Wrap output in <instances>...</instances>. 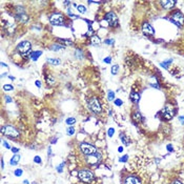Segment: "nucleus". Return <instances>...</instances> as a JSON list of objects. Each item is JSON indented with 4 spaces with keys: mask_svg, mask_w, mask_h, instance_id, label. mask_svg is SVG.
<instances>
[{
    "mask_svg": "<svg viewBox=\"0 0 184 184\" xmlns=\"http://www.w3.org/2000/svg\"><path fill=\"white\" fill-rule=\"evenodd\" d=\"M77 10L79 11L80 13H86V7L84 5H78L77 7Z\"/></svg>",
    "mask_w": 184,
    "mask_h": 184,
    "instance_id": "24",
    "label": "nucleus"
},
{
    "mask_svg": "<svg viewBox=\"0 0 184 184\" xmlns=\"http://www.w3.org/2000/svg\"><path fill=\"white\" fill-rule=\"evenodd\" d=\"M1 133L3 134L4 136L7 137H10V138H13V139H15V138H18V137L20 136L19 132L15 128V127L13 126V125H4V126L1 127Z\"/></svg>",
    "mask_w": 184,
    "mask_h": 184,
    "instance_id": "1",
    "label": "nucleus"
},
{
    "mask_svg": "<svg viewBox=\"0 0 184 184\" xmlns=\"http://www.w3.org/2000/svg\"><path fill=\"white\" fill-rule=\"evenodd\" d=\"M52 48H56V51H58L59 48H64V46H61V45H58V44H55L52 46Z\"/></svg>",
    "mask_w": 184,
    "mask_h": 184,
    "instance_id": "31",
    "label": "nucleus"
},
{
    "mask_svg": "<svg viewBox=\"0 0 184 184\" xmlns=\"http://www.w3.org/2000/svg\"><path fill=\"white\" fill-rule=\"evenodd\" d=\"M104 42L105 44H114V39H106Z\"/></svg>",
    "mask_w": 184,
    "mask_h": 184,
    "instance_id": "30",
    "label": "nucleus"
},
{
    "mask_svg": "<svg viewBox=\"0 0 184 184\" xmlns=\"http://www.w3.org/2000/svg\"><path fill=\"white\" fill-rule=\"evenodd\" d=\"M105 20L107 21L108 26H118V16L114 12H109L105 15Z\"/></svg>",
    "mask_w": 184,
    "mask_h": 184,
    "instance_id": "7",
    "label": "nucleus"
},
{
    "mask_svg": "<svg viewBox=\"0 0 184 184\" xmlns=\"http://www.w3.org/2000/svg\"><path fill=\"white\" fill-rule=\"evenodd\" d=\"M23 184H29V181H28V180H24V181H23Z\"/></svg>",
    "mask_w": 184,
    "mask_h": 184,
    "instance_id": "45",
    "label": "nucleus"
},
{
    "mask_svg": "<svg viewBox=\"0 0 184 184\" xmlns=\"http://www.w3.org/2000/svg\"><path fill=\"white\" fill-rule=\"evenodd\" d=\"M120 138H121V140H122V142H123L124 144H127V142H126V140H127V139H126V138H124L123 135H121Z\"/></svg>",
    "mask_w": 184,
    "mask_h": 184,
    "instance_id": "34",
    "label": "nucleus"
},
{
    "mask_svg": "<svg viewBox=\"0 0 184 184\" xmlns=\"http://www.w3.org/2000/svg\"><path fill=\"white\" fill-rule=\"evenodd\" d=\"M19 160H20V156L19 155H15L13 158L11 159V164L12 165H16L19 163Z\"/></svg>",
    "mask_w": 184,
    "mask_h": 184,
    "instance_id": "18",
    "label": "nucleus"
},
{
    "mask_svg": "<svg viewBox=\"0 0 184 184\" xmlns=\"http://www.w3.org/2000/svg\"><path fill=\"white\" fill-rule=\"evenodd\" d=\"M66 133H67V135H68V136H72V135H74V134H75V126H74V125L67 126Z\"/></svg>",
    "mask_w": 184,
    "mask_h": 184,
    "instance_id": "19",
    "label": "nucleus"
},
{
    "mask_svg": "<svg viewBox=\"0 0 184 184\" xmlns=\"http://www.w3.org/2000/svg\"><path fill=\"white\" fill-rule=\"evenodd\" d=\"M175 113H176L175 108L173 107V106H171V105H166V106L162 109V115H163V117H164L166 120H171V118L175 116Z\"/></svg>",
    "mask_w": 184,
    "mask_h": 184,
    "instance_id": "9",
    "label": "nucleus"
},
{
    "mask_svg": "<svg viewBox=\"0 0 184 184\" xmlns=\"http://www.w3.org/2000/svg\"><path fill=\"white\" fill-rule=\"evenodd\" d=\"M15 18H16L18 21H20V22H26V21L29 20V17H28V15H26V14L16 15V16H15Z\"/></svg>",
    "mask_w": 184,
    "mask_h": 184,
    "instance_id": "13",
    "label": "nucleus"
},
{
    "mask_svg": "<svg viewBox=\"0 0 184 184\" xmlns=\"http://www.w3.org/2000/svg\"><path fill=\"white\" fill-rule=\"evenodd\" d=\"M133 117H134V119L136 121H141L142 120V118H141V114L140 113H135V114L133 115Z\"/></svg>",
    "mask_w": 184,
    "mask_h": 184,
    "instance_id": "22",
    "label": "nucleus"
},
{
    "mask_svg": "<svg viewBox=\"0 0 184 184\" xmlns=\"http://www.w3.org/2000/svg\"><path fill=\"white\" fill-rule=\"evenodd\" d=\"M12 152H13L14 154H15V155H16L17 152H19V149H18V148H16V147H13V148H12Z\"/></svg>",
    "mask_w": 184,
    "mask_h": 184,
    "instance_id": "37",
    "label": "nucleus"
},
{
    "mask_svg": "<svg viewBox=\"0 0 184 184\" xmlns=\"http://www.w3.org/2000/svg\"><path fill=\"white\" fill-rule=\"evenodd\" d=\"M107 97H108V100H109V101H113V100H115V93L109 89V91L107 92Z\"/></svg>",
    "mask_w": 184,
    "mask_h": 184,
    "instance_id": "21",
    "label": "nucleus"
},
{
    "mask_svg": "<svg viewBox=\"0 0 184 184\" xmlns=\"http://www.w3.org/2000/svg\"><path fill=\"white\" fill-rule=\"evenodd\" d=\"M171 20L174 23H176L178 26H182V24L184 22V16L180 12H175V13L171 14Z\"/></svg>",
    "mask_w": 184,
    "mask_h": 184,
    "instance_id": "8",
    "label": "nucleus"
},
{
    "mask_svg": "<svg viewBox=\"0 0 184 184\" xmlns=\"http://www.w3.org/2000/svg\"><path fill=\"white\" fill-rule=\"evenodd\" d=\"M118 70H119V67H118L117 64L113 65V66H111V74H113V75H117Z\"/></svg>",
    "mask_w": 184,
    "mask_h": 184,
    "instance_id": "23",
    "label": "nucleus"
},
{
    "mask_svg": "<svg viewBox=\"0 0 184 184\" xmlns=\"http://www.w3.org/2000/svg\"><path fill=\"white\" fill-rule=\"evenodd\" d=\"M34 161H35L36 163H38V164H40V163H41V158H40L39 156H36L35 158H34Z\"/></svg>",
    "mask_w": 184,
    "mask_h": 184,
    "instance_id": "29",
    "label": "nucleus"
},
{
    "mask_svg": "<svg viewBox=\"0 0 184 184\" xmlns=\"http://www.w3.org/2000/svg\"><path fill=\"white\" fill-rule=\"evenodd\" d=\"M118 152H123V147H122V146H120V147L118 148Z\"/></svg>",
    "mask_w": 184,
    "mask_h": 184,
    "instance_id": "41",
    "label": "nucleus"
},
{
    "mask_svg": "<svg viewBox=\"0 0 184 184\" xmlns=\"http://www.w3.org/2000/svg\"><path fill=\"white\" fill-rule=\"evenodd\" d=\"M31 50H32V44L30 41H22L17 45V51L19 52V54L26 56V57L29 56L30 54H32Z\"/></svg>",
    "mask_w": 184,
    "mask_h": 184,
    "instance_id": "2",
    "label": "nucleus"
},
{
    "mask_svg": "<svg viewBox=\"0 0 184 184\" xmlns=\"http://www.w3.org/2000/svg\"><path fill=\"white\" fill-rule=\"evenodd\" d=\"M89 109H91L93 113H95V114H99V113H101L102 111L101 103H100V101L98 100V98H96V97H92V98L89 100Z\"/></svg>",
    "mask_w": 184,
    "mask_h": 184,
    "instance_id": "4",
    "label": "nucleus"
},
{
    "mask_svg": "<svg viewBox=\"0 0 184 184\" xmlns=\"http://www.w3.org/2000/svg\"><path fill=\"white\" fill-rule=\"evenodd\" d=\"M114 133H115V130H114V128H109V130H107V135H108L109 137H113Z\"/></svg>",
    "mask_w": 184,
    "mask_h": 184,
    "instance_id": "28",
    "label": "nucleus"
},
{
    "mask_svg": "<svg viewBox=\"0 0 184 184\" xmlns=\"http://www.w3.org/2000/svg\"><path fill=\"white\" fill-rule=\"evenodd\" d=\"M78 177L83 183H91L93 180H94V174L92 171H86V169H82V171H79L78 174Z\"/></svg>",
    "mask_w": 184,
    "mask_h": 184,
    "instance_id": "6",
    "label": "nucleus"
},
{
    "mask_svg": "<svg viewBox=\"0 0 184 184\" xmlns=\"http://www.w3.org/2000/svg\"><path fill=\"white\" fill-rule=\"evenodd\" d=\"M63 166H64V163H61V164L58 166V167H57L58 173H62V171H63Z\"/></svg>",
    "mask_w": 184,
    "mask_h": 184,
    "instance_id": "27",
    "label": "nucleus"
},
{
    "mask_svg": "<svg viewBox=\"0 0 184 184\" xmlns=\"http://www.w3.org/2000/svg\"><path fill=\"white\" fill-rule=\"evenodd\" d=\"M41 55H42V52L41 51L33 52L32 54H31V59H32L33 61H36L39 57H40V56H41Z\"/></svg>",
    "mask_w": 184,
    "mask_h": 184,
    "instance_id": "16",
    "label": "nucleus"
},
{
    "mask_svg": "<svg viewBox=\"0 0 184 184\" xmlns=\"http://www.w3.org/2000/svg\"><path fill=\"white\" fill-rule=\"evenodd\" d=\"M48 62L52 65H58V64H60V59H58V58H48Z\"/></svg>",
    "mask_w": 184,
    "mask_h": 184,
    "instance_id": "17",
    "label": "nucleus"
},
{
    "mask_svg": "<svg viewBox=\"0 0 184 184\" xmlns=\"http://www.w3.org/2000/svg\"><path fill=\"white\" fill-rule=\"evenodd\" d=\"M35 83H36V86H37V87H41V82H40L39 80H37Z\"/></svg>",
    "mask_w": 184,
    "mask_h": 184,
    "instance_id": "38",
    "label": "nucleus"
},
{
    "mask_svg": "<svg viewBox=\"0 0 184 184\" xmlns=\"http://www.w3.org/2000/svg\"><path fill=\"white\" fill-rule=\"evenodd\" d=\"M65 122H66V124L68 125V126H71V125H73V124L76 123V119H75L74 117H70L65 120Z\"/></svg>",
    "mask_w": 184,
    "mask_h": 184,
    "instance_id": "20",
    "label": "nucleus"
},
{
    "mask_svg": "<svg viewBox=\"0 0 184 184\" xmlns=\"http://www.w3.org/2000/svg\"><path fill=\"white\" fill-rule=\"evenodd\" d=\"M166 148L168 149V152H174V148H173V146H171V144H168V145L166 146Z\"/></svg>",
    "mask_w": 184,
    "mask_h": 184,
    "instance_id": "35",
    "label": "nucleus"
},
{
    "mask_svg": "<svg viewBox=\"0 0 184 184\" xmlns=\"http://www.w3.org/2000/svg\"><path fill=\"white\" fill-rule=\"evenodd\" d=\"M161 5L165 10H171L176 5V1L174 0H167V1H161Z\"/></svg>",
    "mask_w": 184,
    "mask_h": 184,
    "instance_id": "12",
    "label": "nucleus"
},
{
    "mask_svg": "<svg viewBox=\"0 0 184 184\" xmlns=\"http://www.w3.org/2000/svg\"><path fill=\"white\" fill-rule=\"evenodd\" d=\"M142 32L147 36H152L155 34V30L149 23H144L142 26Z\"/></svg>",
    "mask_w": 184,
    "mask_h": 184,
    "instance_id": "10",
    "label": "nucleus"
},
{
    "mask_svg": "<svg viewBox=\"0 0 184 184\" xmlns=\"http://www.w3.org/2000/svg\"><path fill=\"white\" fill-rule=\"evenodd\" d=\"M115 104L118 105V106H121L122 105V101H121L120 99H117V100H115Z\"/></svg>",
    "mask_w": 184,
    "mask_h": 184,
    "instance_id": "32",
    "label": "nucleus"
},
{
    "mask_svg": "<svg viewBox=\"0 0 184 184\" xmlns=\"http://www.w3.org/2000/svg\"><path fill=\"white\" fill-rule=\"evenodd\" d=\"M174 184H182V183H181L180 181H175V182H174Z\"/></svg>",
    "mask_w": 184,
    "mask_h": 184,
    "instance_id": "44",
    "label": "nucleus"
},
{
    "mask_svg": "<svg viewBox=\"0 0 184 184\" xmlns=\"http://www.w3.org/2000/svg\"><path fill=\"white\" fill-rule=\"evenodd\" d=\"M127 158H128V156H123V157L120 159V162H125L127 160Z\"/></svg>",
    "mask_w": 184,
    "mask_h": 184,
    "instance_id": "36",
    "label": "nucleus"
},
{
    "mask_svg": "<svg viewBox=\"0 0 184 184\" xmlns=\"http://www.w3.org/2000/svg\"><path fill=\"white\" fill-rule=\"evenodd\" d=\"M3 144H4V146H5L7 148H11L10 144H9V143H7V142H5V141H3Z\"/></svg>",
    "mask_w": 184,
    "mask_h": 184,
    "instance_id": "39",
    "label": "nucleus"
},
{
    "mask_svg": "<svg viewBox=\"0 0 184 184\" xmlns=\"http://www.w3.org/2000/svg\"><path fill=\"white\" fill-rule=\"evenodd\" d=\"M130 100L133 102H139V100H140V95L138 94V93H136V92H132L130 93Z\"/></svg>",
    "mask_w": 184,
    "mask_h": 184,
    "instance_id": "14",
    "label": "nucleus"
},
{
    "mask_svg": "<svg viewBox=\"0 0 184 184\" xmlns=\"http://www.w3.org/2000/svg\"><path fill=\"white\" fill-rule=\"evenodd\" d=\"M22 169H20V168H17L16 171H14V174H15V176H16V177H20V176H21V175H22Z\"/></svg>",
    "mask_w": 184,
    "mask_h": 184,
    "instance_id": "26",
    "label": "nucleus"
},
{
    "mask_svg": "<svg viewBox=\"0 0 184 184\" xmlns=\"http://www.w3.org/2000/svg\"><path fill=\"white\" fill-rule=\"evenodd\" d=\"M48 19L53 26H63L64 24V16L61 13L51 14Z\"/></svg>",
    "mask_w": 184,
    "mask_h": 184,
    "instance_id": "5",
    "label": "nucleus"
},
{
    "mask_svg": "<svg viewBox=\"0 0 184 184\" xmlns=\"http://www.w3.org/2000/svg\"><path fill=\"white\" fill-rule=\"evenodd\" d=\"M179 119H180L181 123H184V117H179Z\"/></svg>",
    "mask_w": 184,
    "mask_h": 184,
    "instance_id": "42",
    "label": "nucleus"
},
{
    "mask_svg": "<svg viewBox=\"0 0 184 184\" xmlns=\"http://www.w3.org/2000/svg\"><path fill=\"white\" fill-rule=\"evenodd\" d=\"M91 43H92V45H99L101 43V39L96 35L92 36V38H91Z\"/></svg>",
    "mask_w": 184,
    "mask_h": 184,
    "instance_id": "15",
    "label": "nucleus"
},
{
    "mask_svg": "<svg viewBox=\"0 0 184 184\" xmlns=\"http://www.w3.org/2000/svg\"><path fill=\"white\" fill-rule=\"evenodd\" d=\"M3 89L7 92V91H13L14 87L13 85H11V84H5V85H3Z\"/></svg>",
    "mask_w": 184,
    "mask_h": 184,
    "instance_id": "25",
    "label": "nucleus"
},
{
    "mask_svg": "<svg viewBox=\"0 0 184 184\" xmlns=\"http://www.w3.org/2000/svg\"><path fill=\"white\" fill-rule=\"evenodd\" d=\"M124 184H141V181L140 179L136 177V176H127L125 178V181H124Z\"/></svg>",
    "mask_w": 184,
    "mask_h": 184,
    "instance_id": "11",
    "label": "nucleus"
},
{
    "mask_svg": "<svg viewBox=\"0 0 184 184\" xmlns=\"http://www.w3.org/2000/svg\"><path fill=\"white\" fill-rule=\"evenodd\" d=\"M80 150L86 156H94L98 154V150L95 146L86 142H83L80 144Z\"/></svg>",
    "mask_w": 184,
    "mask_h": 184,
    "instance_id": "3",
    "label": "nucleus"
},
{
    "mask_svg": "<svg viewBox=\"0 0 184 184\" xmlns=\"http://www.w3.org/2000/svg\"><path fill=\"white\" fill-rule=\"evenodd\" d=\"M104 62H105V63H111V57H106L104 59Z\"/></svg>",
    "mask_w": 184,
    "mask_h": 184,
    "instance_id": "33",
    "label": "nucleus"
},
{
    "mask_svg": "<svg viewBox=\"0 0 184 184\" xmlns=\"http://www.w3.org/2000/svg\"><path fill=\"white\" fill-rule=\"evenodd\" d=\"M33 184H38V183H36V182H34V183H33Z\"/></svg>",
    "mask_w": 184,
    "mask_h": 184,
    "instance_id": "46",
    "label": "nucleus"
},
{
    "mask_svg": "<svg viewBox=\"0 0 184 184\" xmlns=\"http://www.w3.org/2000/svg\"><path fill=\"white\" fill-rule=\"evenodd\" d=\"M5 100H7V102H12V98L11 97H5Z\"/></svg>",
    "mask_w": 184,
    "mask_h": 184,
    "instance_id": "40",
    "label": "nucleus"
},
{
    "mask_svg": "<svg viewBox=\"0 0 184 184\" xmlns=\"http://www.w3.org/2000/svg\"><path fill=\"white\" fill-rule=\"evenodd\" d=\"M3 167H4V163H3V160H2V159H1V168H2V169H3Z\"/></svg>",
    "mask_w": 184,
    "mask_h": 184,
    "instance_id": "43",
    "label": "nucleus"
}]
</instances>
